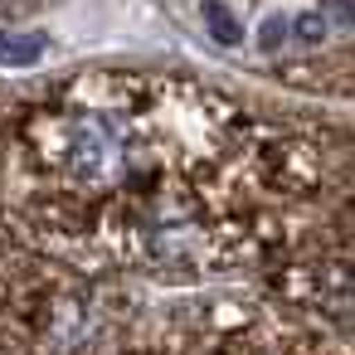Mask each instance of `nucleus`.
Instances as JSON below:
<instances>
[{
	"mask_svg": "<svg viewBox=\"0 0 355 355\" xmlns=\"http://www.w3.org/2000/svg\"><path fill=\"white\" fill-rule=\"evenodd\" d=\"M44 49L40 35H0V64H35Z\"/></svg>",
	"mask_w": 355,
	"mask_h": 355,
	"instance_id": "obj_2",
	"label": "nucleus"
},
{
	"mask_svg": "<svg viewBox=\"0 0 355 355\" xmlns=\"http://www.w3.org/2000/svg\"><path fill=\"white\" fill-rule=\"evenodd\" d=\"M205 30L214 35V40H224V44H239V20H229V10L219 6V0H205Z\"/></svg>",
	"mask_w": 355,
	"mask_h": 355,
	"instance_id": "obj_3",
	"label": "nucleus"
},
{
	"mask_svg": "<svg viewBox=\"0 0 355 355\" xmlns=\"http://www.w3.org/2000/svg\"><path fill=\"white\" fill-rule=\"evenodd\" d=\"M316 151L161 73L59 83L0 137L6 239L78 272H219L277 253Z\"/></svg>",
	"mask_w": 355,
	"mask_h": 355,
	"instance_id": "obj_1",
	"label": "nucleus"
}]
</instances>
